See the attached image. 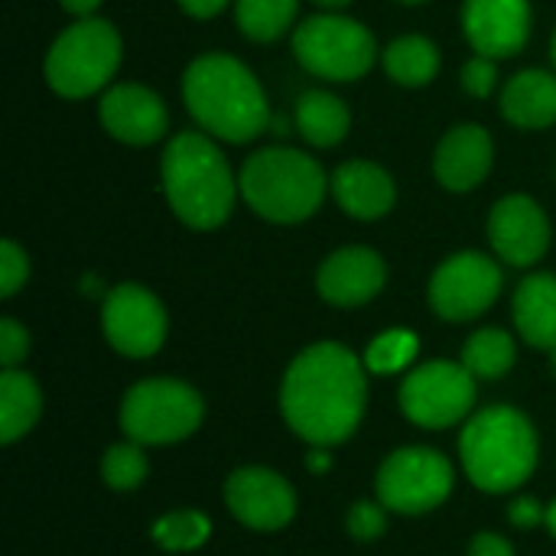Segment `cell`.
I'll return each instance as SVG.
<instances>
[{"label":"cell","instance_id":"cell-1","mask_svg":"<svg viewBox=\"0 0 556 556\" xmlns=\"http://www.w3.org/2000/svg\"><path fill=\"white\" fill-rule=\"evenodd\" d=\"M368 368L342 342H316L303 349L280 381V414L287 427L309 446H339L365 420Z\"/></svg>","mask_w":556,"mask_h":556},{"label":"cell","instance_id":"cell-2","mask_svg":"<svg viewBox=\"0 0 556 556\" xmlns=\"http://www.w3.org/2000/svg\"><path fill=\"white\" fill-rule=\"evenodd\" d=\"M182 101L192 121L225 143H251L270 130V104L257 75L228 52H205L182 75Z\"/></svg>","mask_w":556,"mask_h":556},{"label":"cell","instance_id":"cell-3","mask_svg":"<svg viewBox=\"0 0 556 556\" xmlns=\"http://www.w3.org/2000/svg\"><path fill=\"white\" fill-rule=\"evenodd\" d=\"M160 179L173 215L192 231L222 228L235 208V195H241L225 153L199 130H182L166 143Z\"/></svg>","mask_w":556,"mask_h":556},{"label":"cell","instance_id":"cell-4","mask_svg":"<svg viewBox=\"0 0 556 556\" xmlns=\"http://www.w3.org/2000/svg\"><path fill=\"white\" fill-rule=\"evenodd\" d=\"M541 456V440L528 414L495 404L472 414L459 433V459L469 482L489 495L521 489Z\"/></svg>","mask_w":556,"mask_h":556},{"label":"cell","instance_id":"cell-5","mask_svg":"<svg viewBox=\"0 0 556 556\" xmlns=\"http://www.w3.org/2000/svg\"><path fill=\"white\" fill-rule=\"evenodd\" d=\"M238 189L248 208L264 222L300 225L319 212L329 179L309 153L296 147H264L244 160Z\"/></svg>","mask_w":556,"mask_h":556},{"label":"cell","instance_id":"cell-6","mask_svg":"<svg viewBox=\"0 0 556 556\" xmlns=\"http://www.w3.org/2000/svg\"><path fill=\"white\" fill-rule=\"evenodd\" d=\"M121 55L124 39L114 23L101 16L75 20L49 46L42 78L59 98H91L98 91H108L111 78L121 68Z\"/></svg>","mask_w":556,"mask_h":556},{"label":"cell","instance_id":"cell-7","mask_svg":"<svg viewBox=\"0 0 556 556\" xmlns=\"http://www.w3.org/2000/svg\"><path fill=\"white\" fill-rule=\"evenodd\" d=\"M205 417L202 394L176 378H147L127 388L121 401V430L140 446H169L189 440Z\"/></svg>","mask_w":556,"mask_h":556},{"label":"cell","instance_id":"cell-8","mask_svg":"<svg viewBox=\"0 0 556 556\" xmlns=\"http://www.w3.org/2000/svg\"><path fill=\"white\" fill-rule=\"evenodd\" d=\"M293 55L316 78L355 81L375 65L378 42L365 23L342 13H319L293 29Z\"/></svg>","mask_w":556,"mask_h":556},{"label":"cell","instance_id":"cell-9","mask_svg":"<svg viewBox=\"0 0 556 556\" xmlns=\"http://www.w3.org/2000/svg\"><path fill=\"white\" fill-rule=\"evenodd\" d=\"M453 485H456L453 463L430 446L394 450L381 463L375 479L378 502L391 515H404V518L430 515L453 495Z\"/></svg>","mask_w":556,"mask_h":556},{"label":"cell","instance_id":"cell-10","mask_svg":"<svg viewBox=\"0 0 556 556\" xmlns=\"http://www.w3.org/2000/svg\"><path fill=\"white\" fill-rule=\"evenodd\" d=\"M479 381L463 362H427L407 371L397 401L404 417L420 430H450L466 424L476 407Z\"/></svg>","mask_w":556,"mask_h":556},{"label":"cell","instance_id":"cell-11","mask_svg":"<svg viewBox=\"0 0 556 556\" xmlns=\"http://www.w3.org/2000/svg\"><path fill=\"white\" fill-rule=\"evenodd\" d=\"M505 274L495 257L482 251H459L446 257L430 277V309L446 323L479 319L502 296Z\"/></svg>","mask_w":556,"mask_h":556},{"label":"cell","instance_id":"cell-12","mask_svg":"<svg viewBox=\"0 0 556 556\" xmlns=\"http://www.w3.org/2000/svg\"><path fill=\"white\" fill-rule=\"evenodd\" d=\"M101 332L124 358H150L163 349L169 319L160 296L140 283H117L101 303Z\"/></svg>","mask_w":556,"mask_h":556},{"label":"cell","instance_id":"cell-13","mask_svg":"<svg viewBox=\"0 0 556 556\" xmlns=\"http://www.w3.org/2000/svg\"><path fill=\"white\" fill-rule=\"evenodd\" d=\"M225 508L244 528L274 534L296 518V492L280 472L267 466H244L225 482Z\"/></svg>","mask_w":556,"mask_h":556},{"label":"cell","instance_id":"cell-14","mask_svg":"<svg viewBox=\"0 0 556 556\" xmlns=\"http://www.w3.org/2000/svg\"><path fill=\"white\" fill-rule=\"evenodd\" d=\"M489 244L511 267H534L551 248V218L538 199L515 192L489 212Z\"/></svg>","mask_w":556,"mask_h":556},{"label":"cell","instance_id":"cell-15","mask_svg":"<svg viewBox=\"0 0 556 556\" xmlns=\"http://www.w3.org/2000/svg\"><path fill=\"white\" fill-rule=\"evenodd\" d=\"M98 121L114 140L127 147H150L169 130L166 101L153 88L137 81L111 85L98 101Z\"/></svg>","mask_w":556,"mask_h":556},{"label":"cell","instance_id":"cell-16","mask_svg":"<svg viewBox=\"0 0 556 556\" xmlns=\"http://www.w3.org/2000/svg\"><path fill=\"white\" fill-rule=\"evenodd\" d=\"M534 29L531 0H466L463 33L479 55L511 59L518 55Z\"/></svg>","mask_w":556,"mask_h":556},{"label":"cell","instance_id":"cell-17","mask_svg":"<svg viewBox=\"0 0 556 556\" xmlns=\"http://www.w3.org/2000/svg\"><path fill=\"white\" fill-rule=\"evenodd\" d=\"M388 283V264L375 248L349 244L332 251L316 274V290L329 306L355 309L371 303Z\"/></svg>","mask_w":556,"mask_h":556},{"label":"cell","instance_id":"cell-18","mask_svg":"<svg viewBox=\"0 0 556 556\" xmlns=\"http://www.w3.org/2000/svg\"><path fill=\"white\" fill-rule=\"evenodd\" d=\"M495 163L492 134L482 124H456L433 150V176L450 192H472L485 182Z\"/></svg>","mask_w":556,"mask_h":556},{"label":"cell","instance_id":"cell-19","mask_svg":"<svg viewBox=\"0 0 556 556\" xmlns=\"http://www.w3.org/2000/svg\"><path fill=\"white\" fill-rule=\"evenodd\" d=\"M332 195L339 208L358 222H378L384 218L397 202V182L394 176L371 163V160H349L332 173Z\"/></svg>","mask_w":556,"mask_h":556},{"label":"cell","instance_id":"cell-20","mask_svg":"<svg viewBox=\"0 0 556 556\" xmlns=\"http://www.w3.org/2000/svg\"><path fill=\"white\" fill-rule=\"evenodd\" d=\"M502 114L521 130H547L556 124V72L525 68L502 88Z\"/></svg>","mask_w":556,"mask_h":556},{"label":"cell","instance_id":"cell-21","mask_svg":"<svg viewBox=\"0 0 556 556\" xmlns=\"http://www.w3.org/2000/svg\"><path fill=\"white\" fill-rule=\"evenodd\" d=\"M518 336L541 352L556 349V274H531L518 283L511 300Z\"/></svg>","mask_w":556,"mask_h":556},{"label":"cell","instance_id":"cell-22","mask_svg":"<svg viewBox=\"0 0 556 556\" xmlns=\"http://www.w3.org/2000/svg\"><path fill=\"white\" fill-rule=\"evenodd\" d=\"M293 121H296L300 137L309 147H319V150H329V147L342 143L349 137V130H352V111H349V104L339 94L323 91V88L303 91L296 98Z\"/></svg>","mask_w":556,"mask_h":556},{"label":"cell","instance_id":"cell-23","mask_svg":"<svg viewBox=\"0 0 556 556\" xmlns=\"http://www.w3.org/2000/svg\"><path fill=\"white\" fill-rule=\"evenodd\" d=\"M42 414V391L33 375L20 368H3L0 375V443L10 446L23 440Z\"/></svg>","mask_w":556,"mask_h":556},{"label":"cell","instance_id":"cell-24","mask_svg":"<svg viewBox=\"0 0 556 556\" xmlns=\"http://www.w3.org/2000/svg\"><path fill=\"white\" fill-rule=\"evenodd\" d=\"M381 62H384V72L391 75V81H397L404 88H424L440 72V49L433 39L410 33V36L394 39L381 52Z\"/></svg>","mask_w":556,"mask_h":556},{"label":"cell","instance_id":"cell-25","mask_svg":"<svg viewBox=\"0 0 556 556\" xmlns=\"http://www.w3.org/2000/svg\"><path fill=\"white\" fill-rule=\"evenodd\" d=\"M515 358H518L515 336L489 326V329H479L466 339L459 362L472 371L476 381H498L515 368Z\"/></svg>","mask_w":556,"mask_h":556},{"label":"cell","instance_id":"cell-26","mask_svg":"<svg viewBox=\"0 0 556 556\" xmlns=\"http://www.w3.org/2000/svg\"><path fill=\"white\" fill-rule=\"evenodd\" d=\"M300 0H235L238 26L254 42L280 39L296 20Z\"/></svg>","mask_w":556,"mask_h":556},{"label":"cell","instance_id":"cell-27","mask_svg":"<svg viewBox=\"0 0 556 556\" xmlns=\"http://www.w3.org/2000/svg\"><path fill=\"white\" fill-rule=\"evenodd\" d=\"M150 538L169 554H189V551H199L212 538V521L208 515L195 508H179V511L156 518L150 528Z\"/></svg>","mask_w":556,"mask_h":556},{"label":"cell","instance_id":"cell-28","mask_svg":"<svg viewBox=\"0 0 556 556\" xmlns=\"http://www.w3.org/2000/svg\"><path fill=\"white\" fill-rule=\"evenodd\" d=\"M147 476H150V459H147L143 446L134 440L114 443L101 456V479L114 492H134L147 482Z\"/></svg>","mask_w":556,"mask_h":556},{"label":"cell","instance_id":"cell-29","mask_svg":"<svg viewBox=\"0 0 556 556\" xmlns=\"http://www.w3.org/2000/svg\"><path fill=\"white\" fill-rule=\"evenodd\" d=\"M420 352V339L410 329H388L371 339L365 349V368L371 375H397L404 371Z\"/></svg>","mask_w":556,"mask_h":556},{"label":"cell","instance_id":"cell-30","mask_svg":"<svg viewBox=\"0 0 556 556\" xmlns=\"http://www.w3.org/2000/svg\"><path fill=\"white\" fill-rule=\"evenodd\" d=\"M388 515H391V511H388L381 502L362 498V502H355V505L349 508V515H345V531L352 534V541L371 544V541L384 538V531H388Z\"/></svg>","mask_w":556,"mask_h":556},{"label":"cell","instance_id":"cell-31","mask_svg":"<svg viewBox=\"0 0 556 556\" xmlns=\"http://www.w3.org/2000/svg\"><path fill=\"white\" fill-rule=\"evenodd\" d=\"M26 280H29V257H26V251L16 241L3 238L0 241V296L10 300L13 293L23 290Z\"/></svg>","mask_w":556,"mask_h":556},{"label":"cell","instance_id":"cell-32","mask_svg":"<svg viewBox=\"0 0 556 556\" xmlns=\"http://www.w3.org/2000/svg\"><path fill=\"white\" fill-rule=\"evenodd\" d=\"M459 85L472 98H489L495 91V85H498V59H489V55L476 52L459 72Z\"/></svg>","mask_w":556,"mask_h":556},{"label":"cell","instance_id":"cell-33","mask_svg":"<svg viewBox=\"0 0 556 556\" xmlns=\"http://www.w3.org/2000/svg\"><path fill=\"white\" fill-rule=\"evenodd\" d=\"M29 355V332L16 319L3 316L0 319V365L3 368H20Z\"/></svg>","mask_w":556,"mask_h":556},{"label":"cell","instance_id":"cell-34","mask_svg":"<svg viewBox=\"0 0 556 556\" xmlns=\"http://www.w3.org/2000/svg\"><path fill=\"white\" fill-rule=\"evenodd\" d=\"M508 521H511V528H518V531H534V528L547 525V505H541V502L531 498V495H521V498H515V502L508 505Z\"/></svg>","mask_w":556,"mask_h":556},{"label":"cell","instance_id":"cell-35","mask_svg":"<svg viewBox=\"0 0 556 556\" xmlns=\"http://www.w3.org/2000/svg\"><path fill=\"white\" fill-rule=\"evenodd\" d=\"M466 556H515V547L508 538L495 534V531H479L469 547H466Z\"/></svg>","mask_w":556,"mask_h":556},{"label":"cell","instance_id":"cell-36","mask_svg":"<svg viewBox=\"0 0 556 556\" xmlns=\"http://www.w3.org/2000/svg\"><path fill=\"white\" fill-rule=\"evenodd\" d=\"M179 3V10H186L192 20H212V16H218L231 0H176Z\"/></svg>","mask_w":556,"mask_h":556},{"label":"cell","instance_id":"cell-37","mask_svg":"<svg viewBox=\"0 0 556 556\" xmlns=\"http://www.w3.org/2000/svg\"><path fill=\"white\" fill-rule=\"evenodd\" d=\"M59 3H62V10L72 13L75 20H88V16L98 13V7H101L104 0H59Z\"/></svg>","mask_w":556,"mask_h":556},{"label":"cell","instance_id":"cell-38","mask_svg":"<svg viewBox=\"0 0 556 556\" xmlns=\"http://www.w3.org/2000/svg\"><path fill=\"white\" fill-rule=\"evenodd\" d=\"M306 466H309V472H326V469L332 466V459H329V453H326L323 446H313V453H309Z\"/></svg>","mask_w":556,"mask_h":556},{"label":"cell","instance_id":"cell-39","mask_svg":"<svg viewBox=\"0 0 556 556\" xmlns=\"http://www.w3.org/2000/svg\"><path fill=\"white\" fill-rule=\"evenodd\" d=\"M547 531H551V538L556 541V498L547 505V525H544Z\"/></svg>","mask_w":556,"mask_h":556},{"label":"cell","instance_id":"cell-40","mask_svg":"<svg viewBox=\"0 0 556 556\" xmlns=\"http://www.w3.org/2000/svg\"><path fill=\"white\" fill-rule=\"evenodd\" d=\"M313 3H319V7H326V10H342V7H349L352 0H313Z\"/></svg>","mask_w":556,"mask_h":556},{"label":"cell","instance_id":"cell-41","mask_svg":"<svg viewBox=\"0 0 556 556\" xmlns=\"http://www.w3.org/2000/svg\"><path fill=\"white\" fill-rule=\"evenodd\" d=\"M551 55H554V68H556V29H554V42H551Z\"/></svg>","mask_w":556,"mask_h":556},{"label":"cell","instance_id":"cell-42","mask_svg":"<svg viewBox=\"0 0 556 556\" xmlns=\"http://www.w3.org/2000/svg\"><path fill=\"white\" fill-rule=\"evenodd\" d=\"M551 368H554V375H556V349L551 352Z\"/></svg>","mask_w":556,"mask_h":556},{"label":"cell","instance_id":"cell-43","mask_svg":"<svg viewBox=\"0 0 556 556\" xmlns=\"http://www.w3.org/2000/svg\"><path fill=\"white\" fill-rule=\"evenodd\" d=\"M401 3H427V0H401Z\"/></svg>","mask_w":556,"mask_h":556}]
</instances>
